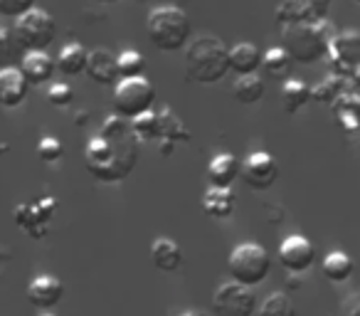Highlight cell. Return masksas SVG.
Here are the masks:
<instances>
[{
	"mask_svg": "<svg viewBox=\"0 0 360 316\" xmlns=\"http://www.w3.org/2000/svg\"><path fill=\"white\" fill-rule=\"evenodd\" d=\"M180 316H210V314H205V311H186V314Z\"/></svg>",
	"mask_w": 360,
	"mask_h": 316,
	"instance_id": "obj_39",
	"label": "cell"
},
{
	"mask_svg": "<svg viewBox=\"0 0 360 316\" xmlns=\"http://www.w3.org/2000/svg\"><path fill=\"white\" fill-rule=\"evenodd\" d=\"M355 3H360V0H355Z\"/></svg>",
	"mask_w": 360,
	"mask_h": 316,
	"instance_id": "obj_42",
	"label": "cell"
},
{
	"mask_svg": "<svg viewBox=\"0 0 360 316\" xmlns=\"http://www.w3.org/2000/svg\"><path fill=\"white\" fill-rule=\"evenodd\" d=\"M230 72V47L217 35H200L186 45V75L198 84H215Z\"/></svg>",
	"mask_w": 360,
	"mask_h": 316,
	"instance_id": "obj_2",
	"label": "cell"
},
{
	"mask_svg": "<svg viewBox=\"0 0 360 316\" xmlns=\"http://www.w3.org/2000/svg\"><path fill=\"white\" fill-rule=\"evenodd\" d=\"M191 18L178 6L153 8L148 13V20H146V35H148L150 45L160 52L186 50V45L191 42Z\"/></svg>",
	"mask_w": 360,
	"mask_h": 316,
	"instance_id": "obj_4",
	"label": "cell"
},
{
	"mask_svg": "<svg viewBox=\"0 0 360 316\" xmlns=\"http://www.w3.org/2000/svg\"><path fill=\"white\" fill-rule=\"evenodd\" d=\"M212 311L217 316H255L257 296L240 282H225L212 294Z\"/></svg>",
	"mask_w": 360,
	"mask_h": 316,
	"instance_id": "obj_8",
	"label": "cell"
},
{
	"mask_svg": "<svg viewBox=\"0 0 360 316\" xmlns=\"http://www.w3.org/2000/svg\"><path fill=\"white\" fill-rule=\"evenodd\" d=\"M158 139L168 141V144H180V141L186 144V141H191L188 126L183 124V119L170 106H163L158 111Z\"/></svg>",
	"mask_w": 360,
	"mask_h": 316,
	"instance_id": "obj_24",
	"label": "cell"
},
{
	"mask_svg": "<svg viewBox=\"0 0 360 316\" xmlns=\"http://www.w3.org/2000/svg\"><path fill=\"white\" fill-rule=\"evenodd\" d=\"M42 316H55V314H42Z\"/></svg>",
	"mask_w": 360,
	"mask_h": 316,
	"instance_id": "obj_41",
	"label": "cell"
},
{
	"mask_svg": "<svg viewBox=\"0 0 360 316\" xmlns=\"http://www.w3.org/2000/svg\"><path fill=\"white\" fill-rule=\"evenodd\" d=\"M353 270H355V265H353V260H350V255L348 252H340V250L328 252V255L323 257V265H321L323 277L328 282H333V284L348 282L350 274H353Z\"/></svg>",
	"mask_w": 360,
	"mask_h": 316,
	"instance_id": "obj_26",
	"label": "cell"
},
{
	"mask_svg": "<svg viewBox=\"0 0 360 316\" xmlns=\"http://www.w3.org/2000/svg\"><path fill=\"white\" fill-rule=\"evenodd\" d=\"M47 101L57 109H67L75 101V91L67 82H55V84L47 87Z\"/></svg>",
	"mask_w": 360,
	"mask_h": 316,
	"instance_id": "obj_33",
	"label": "cell"
},
{
	"mask_svg": "<svg viewBox=\"0 0 360 316\" xmlns=\"http://www.w3.org/2000/svg\"><path fill=\"white\" fill-rule=\"evenodd\" d=\"M139 161V139L129 119L109 116L96 136L84 146V166L99 183H121L131 176Z\"/></svg>",
	"mask_w": 360,
	"mask_h": 316,
	"instance_id": "obj_1",
	"label": "cell"
},
{
	"mask_svg": "<svg viewBox=\"0 0 360 316\" xmlns=\"http://www.w3.org/2000/svg\"><path fill=\"white\" fill-rule=\"evenodd\" d=\"M55 210H57V203L52 201L50 196H45V198H40V201H30V203L18 206L13 217H15V225L20 227V230H25L27 235H32L35 240H40L47 232V227H50Z\"/></svg>",
	"mask_w": 360,
	"mask_h": 316,
	"instance_id": "obj_11",
	"label": "cell"
},
{
	"mask_svg": "<svg viewBox=\"0 0 360 316\" xmlns=\"http://www.w3.org/2000/svg\"><path fill=\"white\" fill-rule=\"evenodd\" d=\"M237 201L232 188H207L205 196H202V210L212 220H227V217L235 213Z\"/></svg>",
	"mask_w": 360,
	"mask_h": 316,
	"instance_id": "obj_20",
	"label": "cell"
},
{
	"mask_svg": "<svg viewBox=\"0 0 360 316\" xmlns=\"http://www.w3.org/2000/svg\"><path fill=\"white\" fill-rule=\"evenodd\" d=\"M13 55V35L11 30L0 25V62H6Z\"/></svg>",
	"mask_w": 360,
	"mask_h": 316,
	"instance_id": "obj_36",
	"label": "cell"
},
{
	"mask_svg": "<svg viewBox=\"0 0 360 316\" xmlns=\"http://www.w3.org/2000/svg\"><path fill=\"white\" fill-rule=\"evenodd\" d=\"M86 75L94 84L101 87H116V82L121 80L119 77V62H116V55L104 47L89 52V60H86Z\"/></svg>",
	"mask_w": 360,
	"mask_h": 316,
	"instance_id": "obj_16",
	"label": "cell"
},
{
	"mask_svg": "<svg viewBox=\"0 0 360 316\" xmlns=\"http://www.w3.org/2000/svg\"><path fill=\"white\" fill-rule=\"evenodd\" d=\"M262 67V52L252 42H237L230 47V72L237 77L242 75H257Z\"/></svg>",
	"mask_w": 360,
	"mask_h": 316,
	"instance_id": "obj_21",
	"label": "cell"
},
{
	"mask_svg": "<svg viewBox=\"0 0 360 316\" xmlns=\"http://www.w3.org/2000/svg\"><path fill=\"white\" fill-rule=\"evenodd\" d=\"M316 247L306 235H289L279 245V265L289 274H304L314 267Z\"/></svg>",
	"mask_w": 360,
	"mask_h": 316,
	"instance_id": "obj_12",
	"label": "cell"
},
{
	"mask_svg": "<svg viewBox=\"0 0 360 316\" xmlns=\"http://www.w3.org/2000/svg\"><path fill=\"white\" fill-rule=\"evenodd\" d=\"M96 3H101V6H114V3H119V0H96Z\"/></svg>",
	"mask_w": 360,
	"mask_h": 316,
	"instance_id": "obj_40",
	"label": "cell"
},
{
	"mask_svg": "<svg viewBox=\"0 0 360 316\" xmlns=\"http://www.w3.org/2000/svg\"><path fill=\"white\" fill-rule=\"evenodd\" d=\"M328 60L333 72L348 80L353 70L360 65V30H343L335 32L328 42Z\"/></svg>",
	"mask_w": 360,
	"mask_h": 316,
	"instance_id": "obj_10",
	"label": "cell"
},
{
	"mask_svg": "<svg viewBox=\"0 0 360 316\" xmlns=\"http://www.w3.org/2000/svg\"><path fill=\"white\" fill-rule=\"evenodd\" d=\"M348 89L345 87V77L335 75V72H328L326 77H321L314 87H311V101H321V104H333L343 91Z\"/></svg>",
	"mask_w": 360,
	"mask_h": 316,
	"instance_id": "obj_28",
	"label": "cell"
},
{
	"mask_svg": "<svg viewBox=\"0 0 360 316\" xmlns=\"http://www.w3.org/2000/svg\"><path fill=\"white\" fill-rule=\"evenodd\" d=\"M150 265L158 272L173 274L183 267V250L170 237H155L153 245H150Z\"/></svg>",
	"mask_w": 360,
	"mask_h": 316,
	"instance_id": "obj_18",
	"label": "cell"
},
{
	"mask_svg": "<svg viewBox=\"0 0 360 316\" xmlns=\"http://www.w3.org/2000/svg\"><path fill=\"white\" fill-rule=\"evenodd\" d=\"M32 8H35V0H0V15L13 18V20L25 15V13L32 11Z\"/></svg>",
	"mask_w": 360,
	"mask_h": 316,
	"instance_id": "obj_34",
	"label": "cell"
},
{
	"mask_svg": "<svg viewBox=\"0 0 360 316\" xmlns=\"http://www.w3.org/2000/svg\"><path fill=\"white\" fill-rule=\"evenodd\" d=\"M86 60H89V50L79 42H67L57 55V70L67 77H77L86 72Z\"/></svg>",
	"mask_w": 360,
	"mask_h": 316,
	"instance_id": "obj_23",
	"label": "cell"
},
{
	"mask_svg": "<svg viewBox=\"0 0 360 316\" xmlns=\"http://www.w3.org/2000/svg\"><path fill=\"white\" fill-rule=\"evenodd\" d=\"M57 70V62L47 52H25L20 62V72L25 75L30 87H42L52 80Z\"/></svg>",
	"mask_w": 360,
	"mask_h": 316,
	"instance_id": "obj_17",
	"label": "cell"
},
{
	"mask_svg": "<svg viewBox=\"0 0 360 316\" xmlns=\"http://www.w3.org/2000/svg\"><path fill=\"white\" fill-rule=\"evenodd\" d=\"M62 296H65V284L55 274H37L27 284V301L40 311L55 309L62 301Z\"/></svg>",
	"mask_w": 360,
	"mask_h": 316,
	"instance_id": "obj_14",
	"label": "cell"
},
{
	"mask_svg": "<svg viewBox=\"0 0 360 316\" xmlns=\"http://www.w3.org/2000/svg\"><path fill=\"white\" fill-rule=\"evenodd\" d=\"M57 35V23L42 8H32L20 15L13 27V37L25 52H47Z\"/></svg>",
	"mask_w": 360,
	"mask_h": 316,
	"instance_id": "obj_6",
	"label": "cell"
},
{
	"mask_svg": "<svg viewBox=\"0 0 360 316\" xmlns=\"http://www.w3.org/2000/svg\"><path fill=\"white\" fill-rule=\"evenodd\" d=\"M227 270H230V277L235 282L255 289V286H259L262 282L269 277L271 257H269V252L262 245H257V242H240V245L230 252Z\"/></svg>",
	"mask_w": 360,
	"mask_h": 316,
	"instance_id": "obj_5",
	"label": "cell"
},
{
	"mask_svg": "<svg viewBox=\"0 0 360 316\" xmlns=\"http://www.w3.org/2000/svg\"><path fill=\"white\" fill-rule=\"evenodd\" d=\"M27 84L25 75L18 67H3L0 70V106L6 109H18L27 99Z\"/></svg>",
	"mask_w": 360,
	"mask_h": 316,
	"instance_id": "obj_15",
	"label": "cell"
},
{
	"mask_svg": "<svg viewBox=\"0 0 360 316\" xmlns=\"http://www.w3.org/2000/svg\"><path fill=\"white\" fill-rule=\"evenodd\" d=\"M333 0H284L276 8V23L281 25H299V23L323 20Z\"/></svg>",
	"mask_w": 360,
	"mask_h": 316,
	"instance_id": "obj_13",
	"label": "cell"
},
{
	"mask_svg": "<svg viewBox=\"0 0 360 316\" xmlns=\"http://www.w3.org/2000/svg\"><path fill=\"white\" fill-rule=\"evenodd\" d=\"M348 82H350V89H355V91H360V65L353 70V75L348 77Z\"/></svg>",
	"mask_w": 360,
	"mask_h": 316,
	"instance_id": "obj_37",
	"label": "cell"
},
{
	"mask_svg": "<svg viewBox=\"0 0 360 316\" xmlns=\"http://www.w3.org/2000/svg\"><path fill=\"white\" fill-rule=\"evenodd\" d=\"M86 116H89V114H86V111H84V114H82V111H79V114H77V126H86V121H89V119H86Z\"/></svg>",
	"mask_w": 360,
	"mask_h": 316,
	"instance_id": "obj_38",
	"label": "cell"
},
{
	"mask_svg": "<svg viewBox=\"0 0 360 316\" xmlns=\"http://www.w3.org/2000/svg\"><path fill=\"white\" fill-rule=\"evenodd\" d=\"M155 104V87L143 75L119 80L114 87V111L121 119H136V116L150 111Z\"/></svg>",
	"mask_w": 360,
	"mask_h": 316,
	"instance_id": "obj_7",
	"label": "cell"
},
{
	"mask_svg": "<svg viewBox=\"0 0 360 316\" xmlns=\"http://www.w3.org/2000/svg\"><path fill=\"white\" fill-rule=\"evenodd\" d=\"M291 65H294V60H291L284 47H269V50L262 55V70H264V75L271 77V80H289Z\"/></svg>",
	"mask_w": 360,
	"mask_h": 316,
	"instance_id": "obj_27",
	"label": "cell"
},
{
	"mask_svg": "<svg viewBox=\"0 0 360 316\" xmlns=\"http://www.w3.org/2000/svg\"><path fill=\"white\" fill-rule=\"evenodd\" d=\"M242 163L237 156L232 153H217L212 156L210 166H207V181L212 188H232L235 181L240 178Z\"/></svg>",
	"mask_w": 360,
	"mask_h": 316,
	"instance_id": "obj_19",
	"label": "cell"
},
{
	"mask_svg": "<svg viewBox=\"0 0 360 316\" xmlns=\"http://www.w3.org/2000/svg\"><path fill=\"white\" fill-rule=\"evenodd\" d=\"M333 27L326 18L316 23L281 25V47L299 65H314L328 57V42L333 40Z\"/></svg>",
	"mask_w": 360,
	"mask_h": 316,
	"instance_id": "obj_3",
	"label": "cell"
},
{
	"mask_svg": "<svg viewBox=\"0 0 360 316\" xmlns=\"http://www.w3.org/2000/svg\"><path fill=\"white\" fill-rule=\"evenodd\" d=\"M340 316H360V294H348L340 304Z\"/></svg>",
	"mask_w": 360,
	"mask_h": 316,
	"instance_id": "obj_35",
	"label": "cell"
},
{
	"mask_svg": "<svg viewBox=\"0 0 360 316\" xmlns=\"http://www.w3.org/2000/svg\"><path fill=\"white\" fill-rule=\"evenodd\" d=\"M131 131H134V136L141 141H153L158 139V111H146V114L136 116V119L129 121Z\"/></svg>",
	"mask_w": 360,
	"mask_h": 316,
	"instance_id": "obj_30",
	"label": "cell"
},
{
	"mask_svg": "<svg viewBox=\"0 0 360 316\" xmlns=\"http://www.w3.org/2000/svg\"><path fill=\"white\" fill-rule=\"evenodd\" d=\"M264 91H266V84L259 75H242L232 82V96L245 106L259 104Z\"/></svg>",
	"mask_w": 360,
	"mask_h": 316,
	"instance_id": "obj_25",
	"label": "cell"
},
{
	"mask_svg": "<svg viewBox=\"0 0 360 316\" xmlns=\"http://www.w3.org/2000/svg\"><path fill=\"white\" fill-rule=\"evenodd\" d=\"M259 316H296V304L289 291H271L259 306Z\"/></svg>",
	"mask_w": 360,
	"mask_h": 316,
	"instance_id": "obj_29",
	"label": "cell"
},
{
	"mask_svg": "<svg viewBox=\"0 0 360 316\" xmlns=\"http://www.w3.org/2000/svg\"><path fill=\"white\" fill-rule=\"evenodd\" d=\"M62 153H65V146H62L55 136H42L40 144H37V158H40L42 163H47V166L60 161Z\"/></svg>",
	"mask_w": 360,
	"mask_h": 316,
	"instance_id": "obj_32",
	"label": "cell"
},
{
	"mask_svg": "<svg viewBox=\"0 0 360 316\" xmlns=\"http://www.w3.org/2000/svg\"><path fill=\"white\" fill-rule=\"evenodd\" d=\"M240 178L252 191H269L276 183V178H279V163L266 151H252L242 161Z\"/></svg>",
	"mask_w": 360,
	"mask_h": 316,
	"instance_id": "obj_9",
	"label": "cell"
},
{
	"mask_svg": "<svg viewBox=\"0 0 360 316\" xmlns=\"http://www.w3.org/2000/svg\"><path fill=\"white\" fill-rule=\"evenodd\" d=\"M116 62H119L121 80H126V77H139V75H143V70H146V57L141 55L139 50H124L121 55H116Z\"/></svg>",
	"mask_w": 360,
	"mask_h": 316,
	"instance_id": "obj_31",
	"label": "cell"
},
{
	"mask_svg": "<svg viewBox=\"0 0 360 316\" xmlns=\"http://www.w3.org/2000/svg\"><path fill=\"white\" fill-rule=\"evenodd\" d=\"M309 101L311 84H306L304 80H296V77L281 82V106H284L286 114H299Z\"/></svg>",
	"mask_w": 360,
	"mask_h": 316,
	"instance_id": "obj_22",
	"label": "cell"
}]
</instances>
